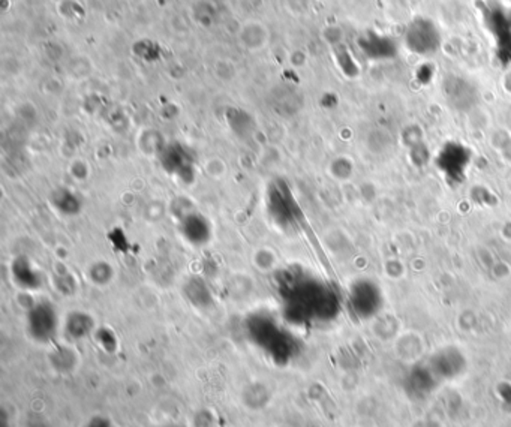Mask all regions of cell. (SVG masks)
Wrapping results in <instances>:
<instances>
[{"label": "cell", "mask_w": 511, "mask_h": 427, "mask_svg": "<svg viewBox=\"0 0 511 427\" xmlns=\"http://www.w3.org/2000/svg\"><path fill=\"white\" fill-rule=\"evenodd\" d=\"M237 38L248 52H261L270 42V30L260 20H248L241 24Z\"/></svg>", "instance_id": "cell-3"}, {"label": "cell", "mask_w": 511, "mask_h": 427, "mask_svg": "<svg viewBox=\"0 0 511 427\" xmlns=\"http://www.w3.org/2000/svg\"><path fill=\"white\" fill-rule=\"evenodd\" d=\"M429 369L440 380H453L465 369V359L455 348H447L436 352L431 359Z\"/></svg>", "instance_id": "cell-2"}, {"label": "cell", "mask_w": 511, "mask_h": 427, "mask_svg": "<svg viewBox=\"0 0 511 427\" xmlns=\"http://www.w3.org/2000/svg\"><path fill=\"white\" fill-rule=\"evenodd\" d=\"M351 306L361 318H371L381 308V292L378 287L366 280L352 287Z\"/></svg>", "instance_id": "cell-1"}, {"label": "cell", "mask_w": 511, "mask_h": 427, "mask_svg": "<svg viewBox=\"0 0 511 427\" xmlns=\"http://www.w3.org/2000/svg\"><path fill=\"white\" fill-rule=\"evenodd\" d=\"M438 384V378L433 372L428 368H419L414 369L405 381V392L412 399H423L428 397Z\"/></svg>", "instance_id": "cell-4"}]
</instances>
